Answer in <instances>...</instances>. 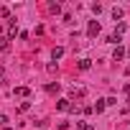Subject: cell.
Here are the masks:
<instances>
[{"instance_id": "6da1fadb", "label": "cell", "mask_w": 130, "mask_h": 130, "mask_svg": "<svg viewBox=\"0 0 130 130\" xmlns=\"http://www.w3.org/2000/svg\"><path fill=\"white\" fill-rule=\"evenodd\" d=\"M100 31H102V26H100V21H89V23H87V36H89V38H94V36H100Z\"/></svg>"}, {"instance_id": "7a4b0ae2", "label": "cell", "mask_w": 130, "mask_h": 130, "mask_svg": "<svg viewBox=\"0 0 130 130\" xmlns=\"http://www.w3.org/2000/svg\"><path fill=\"white\" fill-rule=\"evenodd\" d=\"M56 107H59L61 112H69V110H72V100H59V105H56Z\"/></svg>"}, {"instance_id": "3957f363", "label": "cell", "mask_w": 130, "mask_h": 130, "mask_svg": "<svg viewBox=\"0 0 130 130\" xmlns=\"http://www.w3.org/2000/svg\"><path fill=\"white\" fill-rule=\"evenodd\" d=\"M122 56H125V48H122V46H115V51H112V59H115V61H122Z\"/></svg>"}, {"instance_id": "277c9868", "label": "cell", "mask_w": 130, "mask_h": 130, "mask_svg": "<svg viewBox=\"0 0 130 130\" xmlns=\"http://www.w3.org/2000/svg\"><path fill=\"white\" fill-rule=\"evenodd\" d=\"M77 67H79L82 72H87V69L92 67V59H79V64H77Z\"/></svg>"}, {"instance_id": "5b68a950", "label": "cell", "mask_w": 130, "mask_h": 130, "mask_svg": "<svg viewBox=\"0 0 130 130\" xmlns=\"http://www.w3.org/2000/svg\"><path fill=\"white\" fill-rule=\"evenodd\" d=\"M28 94H31L28 87H15V97H28Z\"/></svg>"}, {"instance_id": "8992f818", "label": "cell", "mask_w": 130, "mask_h": 130, "mask_svg": "<svg viewBox=\"0 0 130 130\" xmlns=\"http://www.w3.org/2000/svg\"><path fill=\"white\" fill-rule=\"evenodd\" d=\"M61 56H64V48H61V46H56V48L51 51V59L56 61V59H61Z\"/></svg>"}, {"instance_id": "52a82bcc", "label": "cell", "mask_w": 130, "mask_h": 130, "mask_svg": "<svg viewBox=\"0 0 130 130\" xmlns=\"http://www.w3.org/2000/svg\"><path fill=\"white\" fill-rule=\"evenodd\" d=\"M105 107H107V105H105V100H97V105L92 107V112H102Z\"/></svg>"}, {"instance_id": "ba28073f", "label": "cell", "mask_w": 130, "mask_h": 130, "mask_svg": "<svg viewBox=\"0 0 130 130\" xmlns=\"http://www.w3.org/2000/svg\"><path fill=\"white\" fill-rule=\"evenodd\" d=\"M48 10H51V13H56V15H59V13H61V5H59V3H48Z\"/></svg>"}, {"instance_id": "9c48e42d", "label": "cell", "mask_w": 130, "mask_h": 130, "mask_svg": "<svg viewBox=\"0 0 130 130\" xmlns=\"http://www.w3.org/2000/svg\"><path fill=\"white\" fill-rule=\"evenodd\" d=\"M112 18L115 21H122V8H112Z\"/></svg>"}, {"instance_id": "30bf717a", "label": "cell", "mask_w": 130, "mask_h": 130, "mask_svg": "<svg viewBox=\"0 0 130 130\" xmlns=\"http://www.w3.org/2000/svg\"><path fill=\"white\" fill-rule=\"evenodd\" d=\"M59 89H61V87H59V82H56V84H54V82H51V84H46V92H51V94H54V92H59Z\"/></svg>"}, {"instance_id": "8fae6325", "label": "cell", "mask_w": 130, "mask_h": 130, "mask_svg": "<svg viewBox=\"0 0 130 130\" xmlns=\"http://www.w3.org/2000/svg\"><path fill=\"white\" fill-rule=\"evenodd\" d=\"M77 127L79 130H94V125H89V122H77Z\"/></svg>"}, {"instance_id": "7c38bea8", "label": "cell", "mask_w": 130, "mask_h": 130, "mask_svg": "<svg viewBox=\"0 0 130 130\" xmlns=\"http://www.w3.org/2000/svg\"><path fill=\"white\" fill-rule=\"evenodd\" d=\"M107 41H110V43H117V46H120V41H122V38H120V36H115V33H112V36H107Z\"/></svg>"}, {"instance_id": "4fadbf2b", "label": "cell", "mask_w": 130, "mask_h": 130, "mask_svg": "<svg viewBox=\"0 0 130 130\" xmlns=\"http://www.w3.org/2000/svg\"><path fill=\"white\" fill-rule=\"evenodd\" d=\"M8 43H10V41H8V38H0V54H3V51H5V48H8Z\"/></svg>"}, {"instance_id": "5bb4252c", "label": "cell", "mask_w": 130, "mask_h": 130, "mask_svg": "<svg viewBox=\"0 0 130 130\" xmlns=\"http://www.w3.org/2000/svg\"><path fill=\"white\" fill-rule=\"evenodd\" d=\"M92 13H94V15H100V13H102V5H100V3H94V5H92Z\"/></svg>"}, {"instance_id": "9a60e30c", "label": "cell", "mask_w": 130, "mask_h": 130, "mask_svg": "<svg viewBox=\"0 0 130 130\" xmlns=\"http://www.w3.org/2000/svg\"><path fill=\"white\" fill-rule=\"evenodd\" d=\"M122 92H125V100H127V102H130V82H127V84H125V87H122Z\"/></svg>"}, {"instance_id": "2e32d148", "label": "cell", "mask_w": 130, "mask_h": 130, "mask_svg": "<svg viewBox=\"0 0 130 130\" xmlns=\"http://www.w3.org/2000/svg\"><path fill=\"white\" fill-rule=\"evenodd\" d=\"M8 122V115H3V112H0V125H5Z\"/></svg>"}, {"instance_id": "e0dca14e", "label": "cell", "mask_w": 130, "mask_h": 130, "mask_svg": "<svg viewBox=\"0 0 130 130\" xmlns=\"http://www.w3.org/2000/svg\"><path fill=\"white\" fill-rule=\"evenodd\" d=\"M125 77H130V64H127V67H125Z\"/></svg>"}, {"instance_id": "ac0fdd59", "label": "cell", "mask_w": 130, "mask_h": 130, "mask_svg": "<svg viewBox=\"0 0 130 130\" xmlns=\"http://www.w3.org/2000/svg\"><path fill=\"white\" fill-rule=\"evenodd\" d=\"M0 38H5V36H3V26H0Z\"/></svg>"}, {"instance_id": "d6986e66", "label": "cell", "mask_w": 130, "mask_h": 130, "mask_svg": "<svg viewBox=\"0 0 130 130\" xmlns=\"http://www.w3.org/2000/svg\"><path fill=\"white\" fill-rule=\"evenodd\" d=\"M125 54H127V56H130V48H127V51H125Z\"/></svg>"}, {"instance_id": "ffe728a7", "label": "cell", "mask_w": 130, "mask_h": 130, "mask_svg": "<svg viewBox=\"0 0 130 130\" xmlns=\"http://www.w3.org/2000/svg\"><path fill=\"white\" fill-rule=\"evenodd\" d=\"M41 130H43V127H41Z\"/></svg>"}]
</instances>
